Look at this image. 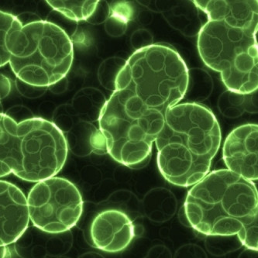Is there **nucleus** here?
<instances>
[{
	"instance_id": "1",
	"label": "nucleus",
	"mask_w": 258,
	"mask_h": 258,
	"mask_svg": "<svg viewBox=\"0 0 258 258\" xmlns=\"http://www.w3.org/2000/svg\"><path fill=\"white\" fill-rule=\"evenodd\" d=\"M188 84V67L171 46L150 44L135 51L99 115L108 154L131 168L148 159L167 112L183 99Z\"/></svg>"
},
{
	"instance_id": "2",
	"label": "nucleus",
	"mask_w": 258,
	"mask_h": 258,
	"mask_svg": "<svg viewBox=\"0 0 258 258\" xmlns=\"http://www.w3.org/2000/svg\"><path fill=\"white\" fill-rule=\"evenodd\" d=\"M207 16L198 35L204 64L220 73L230 92L258 89V1H193Z\"/></svg>"
},
{
	"instance_id": "3",
	"label": "nucleus",
	"mask_w": 258,
	"mask_h": 258,
	"mask_svg": "<svg viewBox=\"0 0 258 258\" xmlns=\"http://www.w3.org/2000/svg\"><path fill=\"white\" fill-rule=\"evenodd\" d=\"M221 140L218 120L208 107L187 102L171 108L155 141L160 172L174 185L194 186L210 173Z\"/></svg>"
},
{
	"instance_id": "4",
	"label": "nucleus",
	"mask_w": 258,
	"mask_h": 258,
	"mask_svg": "<svg viewBox=\"0 0 258 258\" xmlns=\"http://www.w3.org/2000/svg\"><path fill=\"white\" fill-rule=\"evenodd\" d=\"M0 14L1 67L10 63L17 79L37 87H50L66 78L74 50L62 28L44 20L24 26L12 14Z\"/></svg>"
},
{
	"instance_id": "5",
	"label": "nucleus",
	"mask_w": 258,
	"mask_h": 258,
	"mask_svg": "<svg viewBox=\"0 0 258 258\" xmlns=\"http://www.w3.org/2000/svg\"><path fill=\"white\" fill-rule=\"evenodd\" d=\"M257 205L253 181L221 169L211 171L192 186L184 207L188 223L199 233L233 236L253 216Z\"/></svg>"
},
{
	"instance_id": "6",
	"label": "nucleus",
	"mask_w": 258,
	"mask_h": 258,
	"mask_svg": "<svg viewBox=\"0 0 258 258\" xmlns=\"http://www.w3.org/2000/svg\"><path fill=\"white\" fill-rule=\"evenodd\" d=\"M1 178L10 174L38 183L53 178L62 169L68 143L54 122L33 117L17 122L0 115Z\"/></svg>"
},
{
	"instance_id": "7",
	"label": "nucleus",
	"mask_w": 258,
	"mask_h": 258,
	"mask_svg": "<svg viewBox=\"0 0 258 258\" xmlns=\"http://www.w3.org/2000/svg\"><path fill=\"white\" fill-rule=\"evenodd\" d=\"M30 220L47 233H62L77 224L83 212L82 194L72 181L53 177L40 181L27 197Z\"/></svg>"
},
{
	"instance_id": "8",
	"label": "nucleus",
	"mask_w": 258,
	"mask_h": 258,
	"mask_svg": "<svg viewBox=\"0 0 258 258\" xmlns=\"http://www.w3.org/2000/svg\"><path fill=\"white\" fill-rule=\"evenodd\" d=\"M223 158L226 168L251 181H258V125L244 124L225 140Z\"/></svg>"
},
{
	"instance_id": "9",
	"label": "nucleus",
	"mask_w": 258,
	"mask_h": 258,
	"mask_svg": "<svg viewBox=\"0 0 258 258\" xmlns=\"http://www.w3.org/2000/svg\"><path fill=\"white\" fill-rule=\"evenodd\" d=\"M89 233L94 247L107 253H118L125 250L134 240L135 226L126 213L107 210L92 220Z\"/></svg>"
},
{
	"instance_id": "10",
	"label": "nucleus",
	"mask_w": 258,
	"mask_h": 258,
	"mask_svg": "<svg viewBox=\"0 0 258 258\" xmlns=\"http://www.w3.org/2000/svg\"><path fill=\"white\" fill-rule=\"evenodd\" d=\"M0 244L1 247L15 243L25 233L30 223L28 202L18 187L0 181Z\"/></svg>"
},
{
	"instance_id": "11",
	"label": "nucleus",
	"mask_w": 258,
	"mask_h": 258,
	"mask_svg": "<svg viewBox=\"0 0 258 258\" xmlns=\"http://www.w3.org/2000/svg\"><path fill=\"white\" fill-rule=\"evenodd\" d=\"M59 14L73 21H87L96 11L99 1H47Z\"/></svg>"
},
{
	"instance_id": "12",
	"label": "nucleus",
	"mask_w": 258,
	"mask_h": 258,
	"mask_svg": "<svg viewBox=\"0 0 258 258\" xmlns=\"http://www.w3.org/2000/svg\"><path fill=\"white\" fill-rule=\"evenodd\" d=\"M126 60L119 57L106 59L99 69V79L101 84L109 90L114 92L116 89V82L125 64Z\"/></svg>"
},
{
	"instance_id": "13",
	"label": "nucleus",
	"mask_w": 258,
	"mask_h": 258,
	"mask_svg": "<svg viewBox=\"0 0 258 258\" xmlns=\"http://www.w3.org/2000/svg\"><path fill=\"white\" fill-rule=\"evenodd\" d=\"M237 236L245 247L249 250L258 251V205L254 214L243 225Z\"/></svg>"
},
{
	"instance_id": "14",
	"label": "nucleus",
	"mask_w": 258,
	"mask_h": 258,
	"mask_svg": "<svg viewBox=\"0 0 258 258\" xmlns=\"http://www.w3.org/2000/svg\"><path fill=\"white\" fill-rule=\"evenodd\" d=\"M16 86L20 94L25 97L30 98V99H34V98H38L43 96L47 89V87H37V86L27 84L17 78L16 79Z\"/></svg>"
},
{
	"instance_id": "15",
	"label": "nucleus",
	"mask_w": 258,
	"mask_h": 258,
	"mask_svg": "<svg viewBox=\"0 0 258 258\" xmlns=\"http://www.w3.org/2000/svg\"><path fill=\"white\" fill-rule=\"evenodd\" d=\"M109 7L106 2H101L99 1L97 7H96V11L94 14L89 20H87L88 22L91 24H99L101 23L104 22L105 20L109 18Z\"/></svg>"
},
{
	"instance_id": "16",
	"label": "nucleus",
	"mask_w": 258,
	"mask_h": 258,
	"mask_svg": "<svg viewBox=\"0 0 258 258\" xmlns=\"http://www.w3.org/2000/svg\"><path fill=\"white\" fill-rule=\"evenodd\" d=\"M11 90V83L8 78L1 74V99H5Z\"/></svg>"
},
{
	"instance_id": "17",
	"label": "nucleus",
	"mask_w": 258,
	"mask_h": 258,
	"mask_svg": "<svg viewBox=\"0 0 258 258\" xmlns=\"http://www.w3.org/2000/svg\"><path fill=\"white\" fill-rule=\"evenodd\" d=\"M68 83L67 80L66 78L62 80H60V82H57L56 84L53 85V86L48 87L49 89L51 90V92H54V93H60V92H64L67 87Z\"/></svg>"
}]
</instances>
